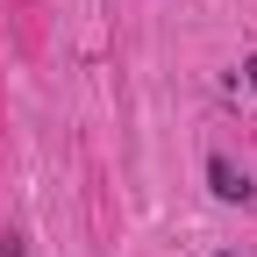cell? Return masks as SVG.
<instances>
[{
	"label": "cell",
	"mask_w": 257,
	"mask_h": 257,
	"mask_svg": "<svg viewBox=\"0 0 257 257\" xmlns=\"http://www.w3.org/2000/svg\"><path fill=\"white\" fill-rule=\"evenodd\" d=\"M243 79H250V93H257V57H250V64H243Z\"/></svg>",
	"instance_id": "obj_2"
},
{
	"label": "cell",
	"mask_w": 257,
	"mask_h": 257,
	"mask_svg": "<svg viewBox=\"0 0 257 257\" xmlns=\"http://www.w3.org/2000/svg\"><path fill=\"white\" fill-rule=\"evenodd\" d=\"M207 186L221 193V200H250V179L229 165V157H207Z\"/></svg>",
	"instance_id": "obj_1"
}]
</instances>
